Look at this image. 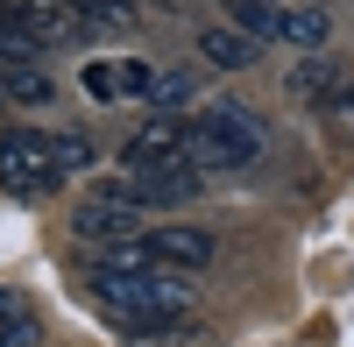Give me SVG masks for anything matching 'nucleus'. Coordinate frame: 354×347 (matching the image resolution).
<instances>
[{
    "instance_id": "nucleus-1",
    "label": "nucleus",
    "mask_w": 354,
    "mask_h": 347,
    "mask_svg": "<svg viewBox=\"0 0 354 347\" xmlns=\"http://www.w3.org/2000/svg\"><path fill=\"white\" fill-rule=\"evenodd\" d=\"M85 298L113 326H128L142 340H170L177 319H185V305H192L177 270H113V263H85Z\"/></svg>"
},
{
    "instance_id": "nucleus-2",
    "label": "nucleus",
    "mask_w": 354,
    "mask_h": 347,
    "mask_svg": "<svg viewBox=\"0 0 354 347\" xmlns=\"http://www.w3.org/2000/svg\"><path fill=\"white\" fill-rule=\"evenodd\" d=\"M262 149H270V121H262L255 106H241V100H220V106H205L198 121H192V135H185V163L198 170H248Z\"/></svg>"
},
{
    "instance_id": "nucleus-3",
    "label": "nucleus",
    "mask_w": 354,
    "mask_h": 347,
    "mask_svg": "<svg viewBox=\"0 0 354 347\" xmlns=\"http://www.w3.org/2000/svg\"><path fill=\"white\" fill-rule=\"evenodd\" d=\"M57 185H64V163H57V135H43V128L0 135V191H15V198H50Z\"/></svg>"
},
{
    "instance_id": "nucleus-4",
    "label": "nucleus",
    "mask_w": 354,
    "mask_h": 347,
    "mask_svg": "<svg viewBox=\"0 0 354 347\" xmlns=\"http://www.w3.org/2000/svg\"><path fill=\"white\" fill-rule=\"evenodd\" d=\"M113 191H121L135 213H170V206H185V198L198 191V170L177 156V163H156V170H128V178H113Z\"/></svg>"
},
{
    "instance_id": "nucleus-5",
    "label": "nucleus",
    "mask_w": 354,
    "mask_h": 347,
    "mask_svg": "<svg viewBox=\"0 0 354 347\" xmlns=\"http://www.w3.org/2000/svg\"><path fill=\"white\" fill-rule=\"evenodd\" d=\"M71 234L85 241V248H106V241H128V234H142V213L128 206L113 185H100V191H85L78 198V213H71Z\"/></svg>"
},
{
    "instance_id": "nucleus-6",
    "label": "nucleus",
    "mask_w": 354,
    "mask_h": 347,
    "mask_svg": "<svg viewBox=\"0 0 354 347\" xmlns=\"http://www.w3.org/2000/svg\"><path fill=\"white\" fill-rule=\"evenodd\" d=\"M185 135H192V121H185V113H156V106H149V121H142V128L121 142V170H156V163H177V156H185Z\"/></svg>"
},
{
    "instance_id": "nucleus-7",
    "label": "nucleus",
    "mask_w": 354,
    "mask_h": 347,
    "mask_svg": "<svg viewBox=\"0 0 354 347\" xmlns=\"http://www.w3.org/2000/svg\"><path fill=\"white\" fill-rule=\"evenodd\" d=\"M142 255H149V270L192 276V270L213 263V234L205 227H142Z\"/></svg>"
},
{
    "instance_id": "nucleus-8",
    "label": "nucleus",
    "mask_w": 354,
    "mask_h": 347,
    "mask_svg": "<svg viewBox=\"0 0 354 347\" xmlns=\"http://www.w3.org/2000/svg\"><path fill=\"white\" fill-rule=\"evenodd\" d=\"M0 15H8L15 28L36 50H50V43H64V36H78V15H71V0H0Z\"/></svg>"
},
{
    "instance_id": "nucleus-9",
    "label": "nucleus",
    "mask_w": 354,
    "mask_h": 347,
    "mask_svg": "<svg viewBox=\"0 0 354 347\" xmlns=\"http://www.w3.org/2000/svg\"><path fill=\"white\" fill-rule=\"evenodd\" d=\"M283 93L305 100V106H326V100L340 93V57H326V50L298 57V64H290V78H283Z\"/></svg>"
},
{
    "instance_id": "nucleus-10",
    "label": "nucleus",
    "mask_w": 354,
    "mask_h": 347,
    "mask_svg": "<svg viewBox=\"0 0 354 347\" xmlns=\"http://www.w3.org/2000/svg\"><path fill=\"white\" fill-rule=\"evenodd\" d=\"M326 36H333L326 8H283L277 15V43H290V50H326Z\"/></svg>"
},
{
    "instance_id": "nucleus-11",
    "label": "nucleus",
    "mask_w": 354,
    "mask_h": 347,
    "mask_svg": "<svg viewBox=\"0 0 354 347\" xmlns=\"http://www.w3.org/2000/svg\"><path fill=\"white\" fill-rule=\"evenodd\" d=\"M198 57L220 71H248L255 64V36H241V28H198Z\"/></svg>"
},
{
    "instance_id": "nucleus-12",
    "label": "nucleus",
    "mask_w": 354,
    "mask_h": 347,
    "mask_svg": "<svg viewBox=\"0 0 354 347\" xmlns=\"http://www.w3.org/2000/svg\"><path fill=\"white\" fill-rule=\"evenodd\" d=\"M0 100L43 106V100H50V71L36 64V57H15V64H0Z\"/></svg>"
},
{
    "instance_id": "nucleus-13",
    "label": "nucleus",
    "mask_w": 354,
    "mask_h": 347,
    "mask_svg": "<svg viewBox=\"0 0 354 347\" xmlns=\"http://www.w3.org/2000/svg\"><path fill=\"white\" fill-rule=\"evenodd\" d=\"M227 15H234V28H241V36L277 43V15H283V0H227Z\"/></svg>"
},
{
    "instance_id": "nucleus-14",
    "label": "nucleus",
    "mask_w": 354,
    "mask_h": 347,
    "mask_svg": "<svg viewBox=\"0 0 354 347\" xmlns=\"http://www.w3.org/2000/svg\"><path fill=\"white\" fill-rule=\"evenodd\" d=\"M36 340V312L21 291H0V347H28Z\"/></svg>"
},
{
    "instance_id": "nucleus-15",
    "label": "nucleus",
    "mask_w": 354,
    "mask_h": 347,
    "mask_svg": "<svg viewBox=\"0 0 354 347\" xmlns=\"http://www.w3.org/2000/svg\"><path fill=\"white\" fill-rule=\"evenodd\" d=\"M106 71H113V100H149L156 93V64H142V57H121Z\"/></svg>"
},
{
    "instance_id": "nucleus-16",
    "label": "nucleus",
    "mask_w": 354,
    "mask_h": 347,
    "mask_svg": "<svg viewBox=\"0 0 354 347\" xmlns=\"http://www.w3.org/2000/svg\"><path fill=\"white\" fill-rule=\"evenodd\" d=\"M78 28H128L135 21V0H71Z\"/></svg>"
},
{
    "instance_id": "nucleus-17",
    "label": "nucleus",
    "mask_w": 354,
    "mask_h": 347,
    "mask_svg": "<svg viewBox=\"0 0 354 347\" xmlns=\"http://www.w3.org/2000/svg\"><path fill=\"white\" fill-rule=\"evenodd\" d=\"M192 100H198V78L192 71H156V93H149L156 113H177V106H192Z\"/></svg>"
},
{
    "instance_id": "nucleus-18",
    "label": "nucleus",
    "mask_w": 354,
    "mask_h": 347,
    "mask_svg": "<svg viewBox=\"0 0 354 347\" xmlns=\"http://www.w3.org/2000/svg\"><path fill=\"white\" fill-rule=\"evenodd\" d=\"M326 121H333V135H340L347 149H354V85H340V93L326 100Z\"/></svg>"
},
{
    "instance_id": "nucleus-19",
    "label": "nucleus",
    "mask_w": 354,
    "mask_h": 347,
    "mask_svg": "<svg viewBox=\"0 0 354 347\" xmlns=\"http://www.w3.org/2000/svg\"><path fill=\"white\" fill-rule=\"evenodd\" d=\"M85 93H93V100H113V71L93 64V71H85Z\"/></svg>"
}]
</instances>
